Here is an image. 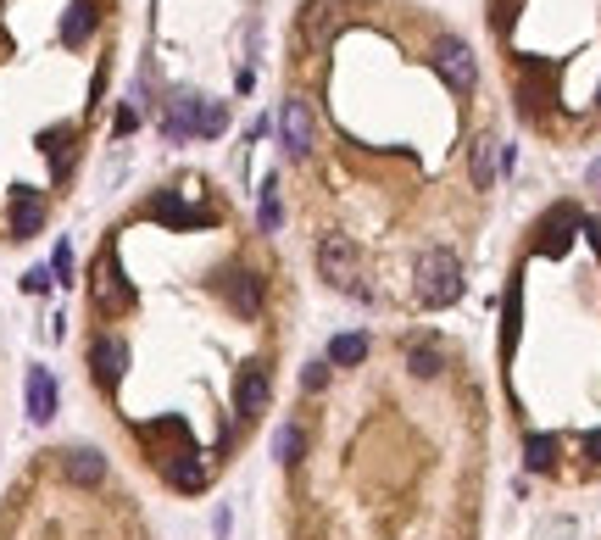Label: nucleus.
<instances>
[{"mask_svg": "<svg viewBox=\"0 0 601 540\" xmlns=\"http://www.w3.org/2000/svg\"><path fill=\"white\" fill-rule=\"evenodd\" d=\"M195 112H200V101H195V95H179V101H173V112H167V134H173V140L195 134Z\"/></svg>", "mask_w": 601, "mask_h": 540, "instance_id": "nucleus-7", "label": "nucleus"}, {"mask_svg": "<svg viewBox=\"0 0 601 540\" xmlns=\"http://www.w3.org/2000/svg\"><path fill=\"white\" fill-rule=\"evenodd\" d=\"M490 178H495V145L474 140V189H490Z\"/></svg>", "mask_w": 601, "mask_h": 540, "instance_id": "nucleus-8", "label": "nucleus"}, {"mask_svg": "<svg viewBox=\"0 0 601 540\" xmlns=\"http://www.w3.org/2000/svg\"><path fill=\"white\" fill-rule=\"evenodd\" d=\"M223 123H228V112H223V106H207V101H200V112H195V134H217Z\"/></svg>", "mask_w": 601, "mask_h": 540, "instance_id": "nucleus-9", "label": "nucleus"}, {"mask_svg": "<svg viewBox=\"0 0 601 540\" xmlns=\"http://www.w3.org/2000/svg\"><path fill=\"white\" fill-rule=\"evenodd\" d=\"M434 73H440L451 89H474V78H479L474 50H467L462 40H440V45H434Z\"/></svg>", "mask_w": 601, "mask_h": 540, "instance_id": "nucleus-3", "label": "nucleus"}, {"mask_svg": "<svg viewBox=\"0 0 601 540\" xmlns=\"http://www.w3.org/2000/svg\"><path fill=\"white\" fill-rule=\"evenodd\" d=\"M0 540H151L95 446L45 452L0 513Z\"/></svg>", "mask_w": 601, "mask_h": 540, "instance_id": "nucleus-2", "label": "nucleus"}, {"mask_svg": "<svg viewBox=\"0 0 601 540\" xmlns=\"http://www.w3.org/2000/svg\"><path fill=\"white\" fill-rule=\"evenodd\" d=\"M89 28H95V6H89V0H73V12L61 17V40H67V45H84Z\"/></svg>", "mask_w": 601, "mask_h": 540, "instance_id": "nucleus-6", "label": "nucleus"}, {"mask_svg": "<svg viewBox=\"0 0 601 540\" xmlns=\"http://www.w3.org/2000/svg\"><path fill=\"white\" fill-rule=\"evenodd\" d=\"M279 129H284L290 156H307V151H312V112H307V101H284Z\"/></svg>", "mask_w": 601, "mask_h": 540, "instance_id": "nucleus-4", "label": "nucleus"}, {"mask_svg": "<svg viewBox=\"0 0 601 540\" xmlns=\"http://www.w3.org/2000/svg\"><path fill=\"white\" fill-rule=\"evenodd\" d=\"M312 412L279 429V462L295 480L300 540H462V452L479 396L457 385L446 340H407L395 368H307Z\"/></svg>", "mask_w": 601, "mask_h": 540, "instance_id": "nucleus-1", "label": "nucleus"}, {"mask_svg": "<svg viewBox=\"0 0 601 540\" xmlns=\"http://www.w3.org/2000/svg\"><path fill=\"white\" fill-rule=\"evenodd\" d=\"M28 412H33V424H51V412H56V385L45 368L28 373Z\"/></svg>", "mask_w": 601, "mask_h": 540, "instance_id": "nucleus-5", "label": "nucleus"}]
</instances>
